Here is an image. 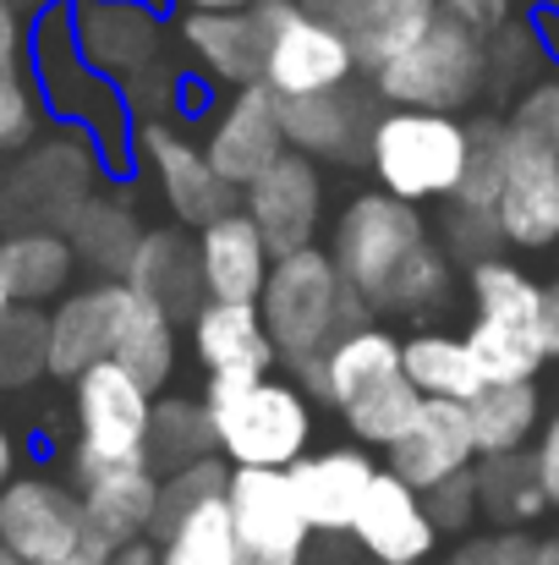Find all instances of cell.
<instances>
[{"mask_svg": "<svg viewBox=\"0 0 559 565\" xmlns=\"http://www.w3.org/2000/svg\"><path fill=\"white\" fill-rule=\"evenodd\" d=\"M17 472H22V450H17V439H11V434L0 428V489H6V483H11Z\"/></svg>", "mask_w": 559, "mask_h": 565, "instance_id": "55", "label": "cell"}, {"mask_svg": "<svg viewBox=\"0 0 559 565\" xmlns=\"http://www.w3.org/2000/svg\"><path fill=\"white\" fill-rule=\"evenodd\" d=\"M352 539L373 565H428L439 561V527L428 516L422 489H411L406 478H395L389 467H378V478L363 494V511L352 522Z\"/></svg>", "mask_w": 559, "mask_h": 565, "instance_id": "19", "label": "cell"}, {"mask_svg": "<svg viewBox=\"0 0 559 565\" xmlns=\"http://www.w3.org/2000/svg\"><path fill=\"white\" fill-rule=\"evenodd\" d=\"M11 308H17V297H11V291H6V280H0V319H6Z\"/></svg>", "mask_w": 559, "mask_h": 565, "instance_id": "58", "label": "cell"}, {"mask_svg": "<svg viewBox=\"0 0 559 565\" xmlns=\"http://www.w3.org/2000/svg\"><path fill=\"white\" fill-rule=\"evenodd\" d=\"M395 374H400V335L384 319H363V324H352L346 335L330 341V352L319 358V369H313V379L302 390L341 412L346 401H357L363 390H373V384H384Z\"/></svg>", "mask_w": 559, "mask_h": 565, "instance_id": "28", "label": "cell"}, {"mask_svg": "<svg viewBox=\"0 0 559 565\" xmlns=\"http://www.w3.org/2000/svg\"><path fill=\"white\" fill-rule=\"evenodd\" d=\"M132 160L143 166V177L154 182V192L186 231H203L208 220L230 214L241 198L208 166V149L192 143L176 121H132Z\"/></svg>", "mask_w": 559, "mask_h": 565, "instance_id": "11", "label": "cell"}, {"mask_svg": "<svg viewBox=\"0 0 559 565\" xmlns=\"http://www.w3.org/2000/svg\"><path fill=\"white\" fill-rule=\"evenodd\" d=\"M439 17H450L455 28H466L477 39H494L516 17V0H439Z\"/></svg>", "mask_w": 559, "mask_h": 565, "instance_id": "48", "label": "cell"}, {"mask_svg": "<svg viewBox=\"0 0 559 565\" xmlns=\"http://www.w3.org/2000/svg\"><path fill=\"white\" fill-rule=\"evenodd\" d=\"M219 439H214V417L203 406V395H154V417H149V445H143V461L149 472L171 478L192 461L214 456Z\"/></svg>", "mask_w": 559, "mask_h": 565, "instance_id": "35", "label": "cell"}, {"mask_svg": "<svg viewBox=\"0 0 559 565\" xmlns=\"http://www.w3.org/2000/svg\"><path fill=\"white\" fill-rule=\"evenodd\" d=\"M533 456H538V472H544L549 505L559 511V406L544 417V428H538V439H533Z\"/></svg>", "mask_w": 559, "mask_h": 565, "instance_id": "50", "label": "cell"}, {"mask_svg": "<svg viewBox=\"0 0 559 565\" xmlns=\"http://www.w3.org/2000/svg\"><path fill=\"white\" fill-rule=\"evenodd\" d=\"M83 533L88 516L72 478L17 472L0 489V550H11L22 565H55L66 550L83 544Z\"/></svg>", "mask_w": 559, "mask_h": 565, "instance_id": "13", "label": "cell"}, {"mask_svg": "<svg viewBox=\"0 0 559 565\" xmlns=\"http://www.w3.org/2000/svg\"><path fill=\"white\" fill-rule=\"evenodd\" d=\"M176 44L186 50L192 72L219 88L264 83V22L258 11H182Z\"/></svg>", "mask_w": 559, "mask_h": 565, "instance_id": "22", "label": "cell"}, {"mask_svg": "<svg viewBox=\"0 0 559 565\" xmlns=\"http://www.w3.org/2000/svg\"><path fill=\"white\" fill-rule=\"evenodd\" d=\"M258 313L269 324V341H275V358L280 369L308 384L319 358L330 352L335 335H346L352 324L373 319L368 302L341 280L330 247H302V253H280L269 280H264V297H258Z\"/></svg>", "mask_w": 559, "mask_h": 565, "instance_id": "2", "label": "cell"}, {"mask_svg": "<svg viewBox=\"0 0 559 565\" xmlns=\"http://www.w3.org/2000/svg\"><path fill=\"white\" fill-rule=\"evenodd\" d=\"M225 505H230V527L241 544L236 565H308L313 527L297 505L286 467H230Z\"/></svg>", "mask_w": 559, "mask_h": 565, "instance_id": "12", "label": "cell"}, {"mask_svg": "<svg viewBox=\"0 0 559 565\" xmlns=\"http://www.w3.org/2000/svg\"><path fill=\"white\" fill-rule=\"evenodd\" d=\"M192 242H197L203 297H214V302H258L264 297V280L275 269V253H269L264 231L252 225V214L241 203L230 214L208 220Z\"/></svg>", "mask_w": 559, "mask_h": 565, "instance_id": "26", "label": "cell"}, {"mask_svg": "<svg viewBox=\"0 0 559 565\" xmlns=\"http://www.w3.org/2000/svg\"><path fill=\"white\" fill-rule=\"evenodd\" d=\"M384 99L373 94V83H341L324 94H297L280 99V121H286V149L319 160V166H363L368 160V138L378 121Z\"/></svg>", "mask_w": 559, "mask_h": 565, "instance_id": "15", "label": "cell"}, {"mask_svg": "<svg viewBox=\"0 0 559 565\" xmlns=\"http://www.w3.org/2000/svg\"><path fill=\"white\" fill-rule=\"evenodd\" d=\"M533 565H559V550L549 544V539H544V550H538V561H533Z\"/></svg>", "mask_w": 559, "mask_h": 565, "instance_id": "57", "label": "cell"}, {"mask_svg": "<svg viewBox=\"0 0 559 565\" xmlns=\"http://www.w3.org/2000/svg\"><path fill=\"white\" fill-rule=\"evenodd\" d=\"M527 17H533V28H538V39H544L549 66H559V0H538Z\"/></svg>", "mask_w": 559, "mask_h": 565, "instance_id": "51", "label": "cell"}, {"mask_svg": "<svg viewBox=\"0 0 559 565\" xmlns=\"http://www.w3.org/2000/svg\"><path fill=\"white\" fill-rule=\"evenodd\" d=\"M400 374L411 379L428 401H472L488 384V374L472 358V341L450 335V330L400 335Z\"/></svg>", "mask_w": 559, "mask_h": 565, "instance_id": "34", "label": "cell"}, {"mask_svg": "<svg viewBox=\"0 0 559 565\" xmlns=\"http://www.w3.org/2000/svg\"><path fill=\"white\" fill-rule=\"evenodd\" d=\"M116 363L143 390L165 395V384L176 379V363H182V324L165 308H154L149 297L132 291V308H127V324H121V341H116Z\"/></svg>", "mask_w": 559, "mask_h": 565, "instance_id": "36", "label": "cell"}, {"mask_svg": "<svg viewBox=\"0 0 559 565\" xmlns=\"http://www.w3.org/2000/svg\"><path fill=\"white\" fill-rule=\"evenodd\" d=\"M72 33L83 61L116 88L171 55V22L143 0H72Z\"/></svg>", "mask_w": 559, "mask_h": 565, "instance_id": "14", "label": "cell"}, {"mask_svg": "<svg viewBox=\"0 0 559 565\" xmlns=\"http://www.w3.org/2000/svg\"><path fill=\"white\" fill-rule=\"evenodd\" d=\"M302 6L319 11L352 44L363 77L378 72L384 61H395L439 17V0H302Z\"/></svg>", "mask_w": 559, "mask_h": 565, "instance_id": "27", "label": "cell"}, {"mask_svg": "<svg viewBox=\"0 0 559 565\" xmlns=\"http://www.w3.org/2000/svg\"><path fill=\"white\" fill-rule=\"evenodd\" d=\"M291 489H297V505L308 516V527L319 539H341L352 533L357 511H363V494L378 478V461H373L368 445H324V450H308L286 467Z\"/></svg>", "mask_w": 559, "mask_h": 565, "instance_id": "20", "label": "cell"}, {"mask_svg": "<svg viewBox=\"0 0 559 565\" xmlns=\"http://www.w3.org/2000/svg\"><path fill=\"white\" fill-rule=\"evenodd\" d=\"M83 494V516L88 533H99L110 550L143 544L154 539V516H160V472H149V461H116V467H94L83 478H72Z\"/></svg>", "mask_w": 559, "mask_h": 565, "instance_id": "24", "label": "cell"}, {"mask_svg": "<svg viewBox=\"0 0 559 565\" xmlns=\"http://www.w3.org/2000/svg\"><path fill=\"white\" fill-rule=\"evenodd\" d=\"M0 565H22V561H17V555H11V550H0Z\"/></svg>", "mask_w": 559, "mask_h": 565, "instance_id": "60", "label": "cell"}, {"mask_svg": "<svg viewBox=\"0 0 559 565\" xmlns=\"http://www.w3.org/2000/svg\"><path fill=\"white\" fill-rule=\"evenodd\" d=\"M477 500L488 527H538L555 511L533 445L505 456H477Z\"/></svg>", "mask_w": 559, "mask_h": 565, "instance_id": "33", "label": "cell"}, {"mask_svg": "<svg viewBox=\"0 0 559 565\" xmlns=\"http://www.w3.org/2000/svg\"><path fill=\"white\" fill-rule=\"evenodd\" d=\"M39 379H50V308L17 302L0 319V384L22 390Z\"/></svg>", "mask_w": 559, "mask_h": 565, "instance_id": "40", "label": "cell"}, {"mask_svg": "<svg viewBox=\"0 0 559 565\" xmlns=\"http://www.w3.org/2000/svg\"><path fill=\"white\" fill-rule=\"evenodd\" d=\"M50 110L33 88L28 66H0V154H22L44 132Z\"/></svg>", "mask_w": 559, "mask_h": 565, "instance_id": "44", "label": "cell"}, {"mask_svg": "<svg viewBox=\"0 0 559 565\" xmlns=\"http://www.w3.org/2000/svg\"><path fill=\"white\" fill-rule=\"evenodd\" d=\"M0 220H6V166H0Z\"/></svg>", "mask_w": 559, "mask_h": 565, "instance_id": "59", "label": "cell"}, {"mask_svg": "<svg viewBox=\"0 0 559 565\" xmlns=\"http://www.w3.org/2000/svg\"><path fill=\"white\" fill-rule=\"evenodd\" d=\"M544 330H549V358H559V275L544 286Z\"/></svg>", "mask_w": 559, "mask_h": 565, "instance_id": "53", "label": "cell"}, {"mask_svg": "<svg viewBox=\"0 0 559 565\" xmlns=\"http://www.w3.org/2000/svg\"><path fill=\"white\" fill-rule=\"evenodd\" d=\"M203 406L230 467H291L313 450V395L297 379L208 374Z\"/></svg>", "mask_w": 559, "mask_h": 565, "instance_id": "4", "label": "cell"}, {"mask_svg": "<svg viewBox=\"0 0 559 565\" xmlns=\"http://www.w3.org/2000/svg\"><path fill=\"white\" fill-rule=\"evenodd\" d=\"M154 550H160V565H236L241 544H236V527H230V505L225 500L197 505L165 539H154Z\"/></svg>", "mask_w": 559, "mask_h": 565, "instance_id": "39", "label": "cell"}, {"mask_svg": "<svg viewBox=\"0 0 559 565\" xmlns=\"http://www.w3.org/2000/svg\"><path fill=\"white\" fill-rule=\"evenodd\" d=\"M154 390H143L116 358L72 379V478L116 461H143Z\"/></svg>", "mask_w": 559, "mask_h": 565, "instance_id": "9", "label": "cell"}, {"mask_svg": "<svg viewBox=\"0 0 559 565\" xmlns=\"http://www.w3.org/2000/svg\"><path fill=\"white\" fill-rule=\"evenodd\" d=\"M208 166L241 192L252 177H264L286 154V121H280V94L269 83L230 88L225 105L208 116Z\"/></svg>", "mask_w": 559, "mask_h": 565, "instance_id": "17", "label": "cell"}, {"mask_svg": "<svg viewBox=\"0 0 559 565\" xmlns=\"http://www.w3.org/2000/svg\"><path fill=\"white\" fill-rule=\"evenodd\" d=\"M252 11L264 22V83L280 99L324 94V88L363 77L352 44L319 11H308L302 0H258Z\"/></svg>", "mask_w": 559, "mask_h": 565, "instance_id": "10", "label": "cell"}, {"mask_svg": "<svg viewBox=\"0 0 559 565\" xmlns=\"http://www.w3.org/2000/svg\"><path fill=\"white\" fill-rule=\"evenodd\" d=\"M186 347H192V358H197L203 379L208 374L264 379V374L280 369L258 302H214V297H203L197 313L186 319Z\"/></svg>", "mask_w": 559, "mask_h": 565, "instance_id": "23", "label": "cell"}, {"mask_svg": "<svg viewBox=\"0 0 559 565\" xmlns=\"http://www.w3.org/2000/svg\"><path fill=\"white\" fill-rule=\"evenodd\" d=\"M549 72V55H544V39L533 28L527 11H516L494 39H488V94H505L516 99L527 83H538Z\"/></svg>", "mask_w": 559, "mask_h": 565, "instance_id": "41", "label": "cell"}, {"mask_svg": "<svg viewBox=\"0 0 559 565\" xmlns=\"http://www.w3.org/2000/svg\"><path fill=\"white\" fill-rule=\"evenodd\" d=\"M417 406H422V390L406 374H395V379H384V384H373V390H363L357 401H346V406H341V423H346V434H352L357 445L389 450V445L411 428Z\"/></svg>", "mask_w": 559, "mask_h": 565, "instance_id": "38", "label": "cell"}, {"mask_svg": "<svg viewBox=\"0 0 559 565\" xmlns=\"http://www.w3.org/2000/svg\"><path fill=\"white\" fill-rule=\"evenodd\" d=\"M505 127H510V143L516 149H538V154H555L559 160V77H538L527 83L510 110H505Z\"/></svg>", "mask_w": 559, "mask_h": 565, "instance_id": "43", "label": "cell"}, {"mask_svg": "<svg viewBox=\"0 0 559 565\" xmlns=\"http://www.w3.org/2000/svg\"><path fill=\"white\" fill-rule=\"evenodd\" d=\"M472 297V358L488 379H538L549 363V330H544V280L516 264L510 253H494L466 269Z\"/></svg>", "mask_w": 559, "mask_h": 565, "instance_id": "5", "label": "cell"}, {"mask_svg": "<svg viewBox=\"0 0 559 565\" xmlns=\"http://www.w3.org/2000/svg\"><path fill=\"white\" fill-rule=\"evenodd\" d=\"M472 461H477V439H472L466 401H428V395H422L411 428L384 450V467L395 478H406L411 489H433V483L466 472Z\"/></svg>", "mask_w": 559, "mask_h": 565, "instance_id": "21", "label": "cell"}, {"mask_svg": "<svg viewBox=\"0 0 559 565\" xmlns=\"http://www.w3.org/2000/svg\"><path fill=\"white\" fill-rule=\"evenodd\" d=\"M132 308V286L127 280H88L72 286L55 308H50V379L88 374L94 363L116 358L121 324Z\"/></svg>", "mask_w": 559, "mask_h": 565, "instance_id": "18", "label": "cell"}, {"mask_svg": "<svg viewBox=\"0 0 559 565\" xmlns=\"http://www.w3.org/2000/svg\"><path fill=\"white\" fill-rule=\"evenodd\" d=\"M368 83L384 105L466 116L488 99V39L455 28L450 17H433L395 61L368 72Z\"/></svg>", "mask_w": 559, "mask_h": 565, "instance_id": "7", "label": "cell"}, {"mask_svg": "<svg viewBox=\"0 0 559 565\" xmlns=\"http://www.w3.org/2000/svg\"><path fill=\"white\" fill-rule=\"evenodd\" d=\"M258 0H182V11H247Z\"/></svg>", "mask_w": 559, "mask_h": 565, "instance_id": "56", "label": "cell"}, {"mask_svg": "<svg viewBox=\"0 0 559 565\" xmlns=\"http://www.w3.org/2000/svg\"><path fill=\"white\" fill-rule=\"evenodd\" d=\"M538 550H544V539L533 527H488V533L455 539V550L439 565H533Z\"/></svg>", "mask_w": 559, "mask_h": 565, "instance_id": "46", "label": "cell"}, {"mask_svg": "<svg viewBox=\"0 0 559 565\" xmlns=\"http://www.w3.org/2000/svg\"><path fill=\"white\" fill-rule=\"evenodd\" d=\"M127 286L138 297H149L154 308H165L176 324H186L203 302V269H197V242H186L176 225H154L143 231L132 264H127Z\"/></svg>", "mask_w": 559, "mask_h": 565, "instance_id": "30", "label": "cell"}, {"mask_svg": "<svg viewBox=\"0 0 559 565\" xmlns=\"http://www.w3.org/2000/svg\"><path fill=\"white\" fill-rule=\"evenodd\" d=\"M252 225L264 231L269 253H302V247H319L324 236V220H330V198H324V166L286 149L264 177H252L241 198H236Z\"/></svg>", "mask_w": 559, "mask_h": 565, "instance_id": "16", "label": "cell"}, {"mask_svg": "<svg viewBox=\"0 0 559 565\" xmlns=\"http://www.w3.org/2000/svg\"><path fill=\"white\" fill-rule=\"evenodd\" d=\"M28 72H33V88H39L50 121L94 132L110 171H121V160H132V110H127L121 88L83 61L77 33H72V0H44L33 11Z\"/></svg>", "mask_w": 559, "mask_h": 565, "instance_id": "3", "label": "cell"}, {"mask_svg": "<svg viewBox=\"0 0 559 565\" xmlns=\"http://www.w3.org/2000/svg\"><path fill=\"white\" fill-rule=\"evenodd\" d=\"M0 280L28 308H55L77 280L72 236L55 225H17L0 236Z\"/></svg>", "mask_w": 559, "mask_h": 565, "instance_id": "29", "label": "cell"}, {"mask_svg": "<svg viewBox=\"0 0 559 565\" xmlns=\"http://www.w3.org/2000/svg\"><path fill=\"white\" fill-rule=\"evenodd\" d=\"M28 33L33 22L22 17V6L0 0V66H28Z\"/></svg>", "mask_w": 559, "mask_h": 565, "instance_id": "49", "label": "cell"}, {"mask_svg": "<svg viewBox=\"0 0 559 565\" xmlns=\"http://www.w3.org/2000/svg\"><path fill=\"white\" fill-rule=\"evenodd\" d=\"M439 242L450 258H461L466 269L505 253V236H499V220L494 209H466V203H444V225H439Z\"/></svg>", "mask_w": 559, "mask_h": 565, "instance_id": "45", "label": "cell"}, {"mask_svg": "<svg viewBox=\"0 0 559 565\" xmlns=\"http://www.w3.org/2000/svg\"><path fill=\"white\" fill-rule=\"evenodd\" d=\"M330 258L373 319H428L450 302L455 258L428 214L395 192H357L330 225Z\"/></svg>", "mask_w": 559, "mask_h": 565, "instance_id": "1", "label": "cell"}, {"mask_svg": "<svg viewBox=\"0 0 559 565\" xmlns=\"http://www.w3.org/2000/svg\"><path fill=\"white\" fill-rule=\"evenodd\" d=\"M363 171L373 177V188L395 192L417 209L450 203L466 171V116L384 105L373 121Z\"/></svg>", "mask_w": 559, "mask_h": 565, "instance_id": "6", "label": "cell"}, {"mask_svg": "<svg viewBox=\"0 0 559 565\" xmlns=\"http://www.w3.org/2000/svg\"><path fill=\"white\" fill-rule=\"evenodd\" d=\"M143 231L149 225L138 220V203L116 188H99L66 225L77 269H88L94 280H127V264H132Z\"/></svg>", "mask_w": 559, "mask_h": 565, "instance_id": "31", "label": "cell"}, {"mask_svg": "<svg viewBox=\"0 0 559 565\" xmlns=\"http://www.w3.org/2000/svg\"><path fill=\"white\" fill-rule=\"evenodd\" d=\"M466 417H472L477 456L527 450L544 428V390H538V379H488L466 401Z\"/></svg>", "mask_w": 559, "mask_h": 565, "instance_id": "32", "label": "cell"}, {"mask_svg": "<svg viewBox=\"0 0 559 565\" xmlns=\"http://www.w3.org/2000/svg\"><path fill=\"white\" fill-rule=\"evenodd\" d=\"M422 500H428V516H433V527H439L444 539H466V533H477V522H483V500H477V461H472L466 472H455V478H444V483L422 489Z\"/></svg>", "mask_w": 559, "mask_h": 565, "instance_id": "47", "label": "cell"}, {"mask_svg": "<svg viewBox=\"0 0 559 565\" xmlns=\"http://www.w3.org/2000/svg\"><path fill=\"white\" fill-rule=\"evenodd\" d=\"M110 555H116V550H110L99 533H83V544H77V550H66L55 565H110Z\"/></svg>", "mask_w": 559, "mask_h": 565, "instance_id": "52", "label": "cell"}, {"mask_svg": "<svg viewBox=\"0 0 559 565\" xmlns=\"http://www.w3.org/2000/svg\"><path fill=\"white\" fill-rule=\"evenodd\" d=\"M225 483H230V461L214 450V456H203V461H192L182 472H171V478H160V516H154V539H165L182 516H192L197 505H208V500H225Z\"/></svg>", "mask_w": 559, "mask_h": 565, "instance_id": "42", "label": "cell"}, {"mask_svg": "<svg viewBox=\"0 0 559 565\" xmlns=\"http://www.w3.org/2000/svg\"><path fill=\"white\" fill-rule=\"evenodd\" d=\"M549 544H555V550H559V527H555V533H549Z\"/></svg>", "mask_w": 559, "mask_h": 565, "instance_id": "62", "label": "cell"}, {"mask_svg": "<svg viewBox=\"0 0 559 565\" xmlns=\"http://www.w3.org/2000/svg\"><path fill=\"white\" fill-rule=\"evenodd\" d=\"M0 390H6V384H0Z\"/></svg>", "mask_w": 559, "mask_h": 565, "instance_id": "63", "label": "cell"}, {"mask_svg": "<svg viewBox=\"0 0 559 565\" xmlns=\"http://www.w3.org/2000/svg\"><path fill=\"white\" fill-rule=\"evenodd\" d=\"M505 171H510V127L499 110H472L466 116V171H461V188L450 203H466V209H494L499 188H505Z\"/></svg>", "mask_w": 559, "mask_h": 565, "instance_id": "37", "label": "cell"}, {"mask_svg": "<svg viewBox=\"0 0 559 565\" xmlns=\"http://www.w3.org/2000/svg\"><path fill=\"white\" fill-rule=\"evenodd\" d=\"M505 253H555L559 247V160L510 143V171L494 203Z\"/></svg>", "mask_w": 559, "mask_h": 565, "instance_id": "25", "label": "cell"}, {"mask_svg": "<svg viewBox=\"0 0 559 565\" xmlns=\"http://www.w3.org/2000/svg\"><path fill=\"white\" fill-rule=\"evenodd\" d=\"M105 171H110V160L94 143V132H83V127L39 132L6 171V214H17L22 225L66 231L72 214L105 188Z\"/></svg>", "mask_w": 559, "mask_h": 565, "instance_id": "8", "label": "cell"}, {"mask_svg": "<svg viewBox=\"0 0 559 565\" xmlns=\"http://www.w3.org/2000/svg\"><path fill=\"white\" fill-rule=\"evenodd\" d=\"M143 6H160V11H165V6H171V0H143Z\"/></svg>", "mask_w": 559, "mask_h": 565, "instance_id": "61", "label": "cell"}, {"mask_svg": "<svg viewBox=\"0 0 559 565\" xmlns=\"http://www.w3.org/2000/svg\"><path fill=\"white\" fill-rule=\"evenodd\" d=\"M110 565H160V550H154V539H143V544H127V550H116Z\"/></svg>", "mask_w": 559, "mask_h": 565, "instance_id": "54", "label": "cell"}]
</instances>
